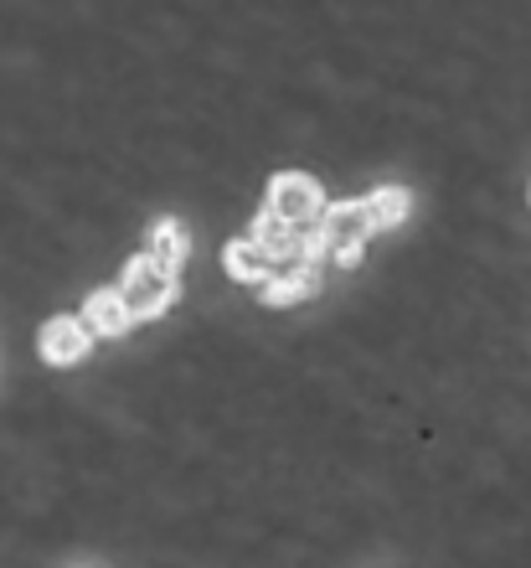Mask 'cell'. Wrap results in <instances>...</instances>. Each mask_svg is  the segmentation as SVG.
<instances>
[{
    "label": "cell",
    "instance_id": "obj_6",
    "mask_svg": "<svg viewBox=\"0 0 531 568\" xmlns=\"http://www.w3.org/2000/svg\"><path fill=\"white\" fill-rule=\"evenodd\" d=\"M320 290V264L315 258H295V264H274V280L264 284L268 305H299Z\"/></svg>",
    "mask_w": 531,
    "mask_h": 568
},
{
    "label": "cell",
    "instance_id": "obj_8",
    "mask_svg": "<svg viewBox=\"0 0 531 568\" xmlns=\"http://www.w3.org/2000/svg\"><path fill=\"white\" fill-rule=\"evenodd\" d=\"M83 326H89L93 336H124V331L134 326L130 311H124V295H119V290H93L89 305H83Z\"/></svg>",
    "mask_w": 531,
    "mask_h": 568
},
{
    "label": "cell",
    "instance_id": "obj_1",
    "mask_svg": "<svg viewBox=\"0 0 531 568\" xmlns=\"http://www.w3.org/2000/svg\"><path fill=\"white\" fill-rule=\"evenodd\" d=\"M371 233H377V223H371L367 196L361 202H336V207H325L320 227L310 233V258L315 264H346L351 270L356 258L367 254Z\"/></svg>",
    "mask_w": 531,
    "mask_h": 568
},
{
    "label": "cell",
    "instance_id": "obj_3",
    "mask_svg": "<svg viewBox=\"0 0 531 568\" xmlns=\"http://www.w3.org/2000/svg\"><path fill=\"white\" fill-rule=\"evenodd\" d=\"M264 207L274 212L279 223L299 227V233H315L325 217V192H320V181L305 176V171H279V176L268 181Z\"/></svg>",
    "mask_w": 531,
    "mask_h": 568
},
{
    "label": "cell",
    "instance_id": "obj_4",
    "mask_svg": "<svg viewBox=\"0 0 531 568\" xmlns=\"http://www.w3.org/2000/svg\"><path fill=\"white\" fill-rule=\"evenodd\" d=\"M37 346H42V362H52V367H73V362H83L93 352V331L78 321V315H52L42 326V336H37Z\"/></svg>",
    "mask_w": 531,
    "mask_h": 568
},
{
    "label": "cell",
    "instance_id": "obj_7",
    "mask_svg": "<svg viewBox=\"0 0 531 568\" xmlns=\"http://www.w3.org/2000/svg\"><path fill=\"white\" fill-rule=\"evenodd\" d=\"M145 254L155 258L165 274H176L181 264H186V254H192V233H186V223H181V217H161V223L150 227Z\"/></svg>",
    "mask_w": 531,
    "mask_h": 568
},
{
    "label": "cell",
    "instance_id": "obj_5",
    "mask_svg": "<svg viewBox=\"0 0 531 568\" xmlns=\"http://www.w3.org/2000/svg\"><path fill=\"white\" fill-rule=\"evenodd\" d=\"M258 248H264L274 264H295V258H310V233H299V227L279 223L268 207H258V217H253V233H248Z\"/></svg>",
    "mask_w": 531,
    "mask_h": 568
},
{
    "label": "cell",
    "instance_id": "obj_9",
    "mask_svg": "<svg viewBox=\"0 0 531 568\" xmlns=\"http://www.w3.org/2000/svg\"><path fill=\"white\" fill-rule=\"evenodd\" d=\"M222 264H227V274H233L237 284H268L274 280V258H268L253 239L227 243V248H222Z\"/></svg>",
    "mask_w": 531,
    "mask_h": 568
},
{
    "label": "cell",
    "instance_id": "obj_2",
    "mask_svg": "<svg viewBox=\"0 0 531 568\" xmlns=\"http://www.w3.org/2000/svg\"><path fill=\"white\" fill-rule=\"evenodd\" d=\"M114 290L124 295L130 321H155V315H165L171 305H176V274H165L150 254H134L130 264H124V274H119Z\"/></svg>",
    "mask_w": 531,
    "mask_h": 568
},
{
    "label": "cell",
    "instance_id": "obj_10",
    "mask_svg": "<svg viewBox=\"0 0 531 568\" xmlns=\"http://www.w3.org/2000/svg\"><path fill=\"white\" fill-rule=\"evenodd\" d=\"M367 207H371V223H377V227H398V223H408L413 196L402 192V186H382V192L367 196Z\"/></svg>",
    "mask_w": 531,
    "mask_h": 568
}]
</instances>
